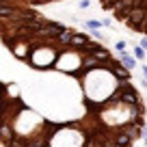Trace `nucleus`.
<instances>
[{"label":"nucleus","mask_w":147,"mask_h":147,"mask_svg":"<svg viewBox=\"0 0 147 147\" xmlns=\"http://www.w3.org/2000/svg\"><path fill=\"white\" fill-rule=\"evenodd\" d=\"M5 147H117L141 138L145 102L130 69L87 32L2 5Z\"/></svg>","instance_id":"obj_1"},{"label":"nucleus","mask_w":147,"mask_h":147,"mask_svg":"<svg viewBox=\"0 0 147 147\" xmlns=\"http://www.w3.org/2000/svg\"><path fill=\"white\" fill-rule=\"evenodd\" d=\"M100 5L104 11H110L115 15V20L125 22L132 11H143L145 13V22L141 26V35L147 37V0H100Z\"/></svg>","instance_id":"obj_2"},{"label":"nucleus","mask_w":147,"mask_h":147,"mask_svg":"<svg viewBox=\"0 0 147 147\" xmlns=\"http://www.w3.org/2000/svg\"><path fill=\"white\" fill-rule=\"evenodd\" d=\"M119 59L123 61V65H125L128 69H134V67H136V56H134V54H128V52H119Z\"/></svg>","instance_id":"obj_3"},{"label":"nucleus","mask_w":147,"mask_h":147,"mask_svg":"<svg viewBox=\"0 0 147 147\" xmlns=\"http://www.w3.org/2000/svg\"><path fill=\"white\" fill-rule=\"evenodd\" d=\"M84 26H89L91 30H100V28L104 26V22H100V20H87V22H84Z\"/></svg>","instance_id":"obj_4"},{"label":"nucleus","mask_w":147,"mask_h":147,"mask_svg":"<svg viewBox=\"0 0 147 147\" xmlns=\"http://www.w3.org/2000/svg\"><path fill=\"white\" fill-rule=\"evenodd\" d=\"M132 54L136 56L138 61H141V59H145V56H147V50H143L141 46H136V48H134V50H132Z\"/></svg>","instance_id":"obj_5"},{"label":"nucleus","mask_w":147,"mask_h":147,"mask_svg":"<svg viewBox=\"0 0 147 147\" xmlns=\"http://www.w3.org/2000/svg\"><path fill=\"white\" fill-rule=\"evenodd\" d=\"M91 7V0H80V9H89Z\"/></svg>","instance_id":"obj_6"},{"label":"nucleus","mask_w":147,"mask_h":147,"mask_svg":"<svg viewBox=\"0 0 147 147\" xmlns=\"http://www.w3.org/2000/svg\"><path fill=\"white\" fill-rule=\"evenodd\" d=\"M117 50H119V52H125V41H117Z\"/></svg>","instance_id":"obj_7"},{"label":"nucleus","mask_w":147,"mask_h":147,"mask_svg":"<svg viewBox=\"0 0 147 147\" xmlns=\"http://www.w3.org/2000/svg\"><path fill=\"white\" fill-rule=\"evenodd\" d=\"M102 22H104V26H110V28H115V26H113V20H110V18H104Z\"/></svg>","instance_id":"obj_8"},{"label":"nucleus","mask_w":147,"mask_h":147,"mask_svg":"<svg viewBox=\"0 0 147 147\" xmlns=\"http://www.w3.org/2000/svg\"><path fill=\"white\" fill-rule=\"evenodd\" d=\"M141 48H143V50H147V37H143V39H141Z\"/></svg>","instance_id":"obj_9"},{"label":"nucleus","mask_w":147,"mask_h":147,"mask_svg":"<svg viewBox=\"0 0 147 147\" xmlns=\"http://www.w3.org/2000/svg\"><path fill=\"white\" fill-rule=\"evenodd\" d=\"M93 39H97V41H104V37H102V32H97V30H95V37H93Z\"/></svg>","instance_id":"obj_10"},{"label":"nucleus","mask_w":147,"mask_h":147,"mask_svg":"<svg viewBox=\"0 0 147 147\" xmlns=\"http://www.w3.org/2000/svg\"><path fill=\"white\" fill-rule=\"evenodd\" d=\"M141 71H143V76L147 78V65H143V67H141Z\"/></svg>","instance_id":"obj_11"},{"label":"nucleus","mask_w":147,"mask_h":147,"mask_svg":"<svg viewBox=\"0 0 147 147\" xmlns=\"http://www.w3.org/2000/svg\"><path fill=\"white\" fill-rule=\"evenodd\" d=\"M145 145H147V138H145Z\"/></svg>","instance_id":"obj_12"}]
</instances>
